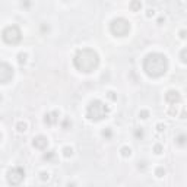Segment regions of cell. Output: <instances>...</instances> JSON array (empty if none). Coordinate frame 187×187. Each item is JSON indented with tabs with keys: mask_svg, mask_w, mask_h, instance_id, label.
Instances as JSON below:
<instances>
[{
	"mask_svg": "<svg viewBox=\"0 0 187 187\" xmlns=\"http://www.w3.org/2000/svg\"><path fill=\"white\" fill-rule=\"evenodd\" d=\"M59 115H60V112L59 111H51L48 112V114H45V123L48 124V126H54V124H57L59 123Z\"/></svg>",
	"mask_w": 187,
	"mask_h": 187,
	"instance_id": "obj_10",
	"label": "cell"
},
{
	"mask_svg": "<svg viewBox=\"0 0 187 187\" xmlns=\"http://www.w3.org/2000/svg\"><path fill=\"white\" fill-rule=\"evenodd\" d=\"M15 129H16V132H18V133H25V132L28 130V123L21 120V121H18V123H16Z\"/></svg>",
	"mask_w": 187,
	"mask_h": 187,
	"instance_id": "obj_11",
	"label": "cell"
},
{
	"mask_svg": "<svg viewBox=\"0 0 187 187\" xmlns=\"http://www.w3.org/2000/svg\"><path fill=\"white\" fill-rule=\"evenodd\" d=\"M167 114H168L170 117H176V115H178V110H177V105H170V108L167 110Z\"/></svg>",
	"mask_w": 187,
	"mask_h": 187,
	"instance_id": "obj_17",
	"label": "cell"
},
{
	"mask_svg": "<svg viewBox=\"0 0 187 187\" xmlns=\"http://www.w3.org/2000/svg\"><path fill=\"white\" fill-rule=\"evenodd\" d=\"M62 153H63L64 158H72V156H73V148H72V146H64V148L62 149Z\"/></svg>",
	"mask_w": 187,
	"mask_h": 187,
	"instance_id": "obj_15",
	"label": "cell"
},
{
	"mask_svg": "<svg viewBox=\"0 0 187 187\" xmlns=\"http://www.w3.org/2000/svg\"><path fill=\"white\" fill-rule=\"evenodd\" d=\"M98 63H100V57H98L97 51L92 48H82L73 57L75 67L79 72H83V73H89V72L95 70L98 67Z\"/></svg>",
	"mask_w": 187,
	"mask_h": 187,
	"instance_id": "obj_1",
	"label": "cell"
},
{
	"mask_svg": "<svg viewBox=\"0 0 187 187\" xmlns=\"http://www.w3.org/2000/svg\"><path fill=\"white\" fill-rule=\"evenodd\" d=\"M32 145H34V148H37V149L44 150L47 146H48V139H47L45 136L39 135V136H37V138L32 139Z\"/></svg>",
	"mask_w": 187,
	"mask_h": 187,
	"instance_id": "obj_8",
	"label": "cell"
},
{
	"mask_svg": "<svg viewBox=\"0 0 187 187\" xmlns=\"http://www.w3.org/2000/svg\"><path fill=\"white\" fill-rule=\"evenodd\" d=\"M135 135H136V138H140V139H142V138H143V135H145V132H143V129H142V127H139V129L135 132Z\"/></svg>",
	"mask_w": 187,
	"mask_h": 187,
	"instance_id": "obj_24",
	"label": "cell"
},
{
	"mask_svg": "<svg viewBox=\"0 0 187 187\" xmlns=\"http://www.w3.org/2000/svg\"><path fill=\"white\" fill-rule=\"evenodd\" d=\"M165 101H167L170 105H177V104L181 101V95H180L178 91L171 89V91H168V92L165 94Z\"/></svg>",
	"mask_w": 187,
	"mask_h": 187,
	"instance_id": "obj_7",
	"label": "cell"
},
{
	"mask_svg": "<svg viewBox=\"0 0 187 187\" xmlns=\"http://www.w3.org/2000/svg\"><path fill=\"white\" fill-rule=\"evenodd\" d=\"M21 29L16 27V25H10V27H6L3 29V39L9 44H16L21 41Z\"/></svg>",
	"mask_w": 187,
	"mask_h": 187,
	"instance_id": "obj_5",
	"label": "cell"
},
{
	"mask_svg": "<svg viewBox=\"0 0 187 187\" xmlns=\"http://www.w3.org/2000/svg\"><path fill=\"white\" fill-rule=\"evenodd\" d=\"M110 111V108L100 100H94L91 101V104L86 108V118L92 120V121H98L104 117H107V114Z\"/></svg>",
	"mask_w": 187,
	"mask_h": 187,
	"instance_id": "obj_3",
	"label": "cell"
},
{
	"mask_svg": "<svg viewBox=\"0 0 187 187\" xmlns=\"http://www.w3.org/2000/svg\"><path fill=\"white\" fill-rule=\"evenodd\" d=\"M178 34H180V38H186L187 37V31H186V29H181Z\"/></svg>",
	"mask_w": 187,
	"mask_h": 187,
	"instance_id": "obj_28",
	"label": "cell"
},
{
	"mask_svg": "<svg viewBox=\"0 0 187 187\" xmlns=\"http://www.w3.org/2000/svg\"><path fill=\"white\" fill-rule=\"evenodd\" d=\"M143 70L150 77H159L168 70V60L161 53H149L143 60Z\"/></svg>",
	"mask_w": 187,
	"mask_h": 187,
	"instance_id": "obj_2",
	"label": "cell"
},
{
	"mask_svg": "<svg viewBox=\"0 0 187 187\" xmlns=\"http://www.w3.org/2000/svg\"><path fill=\"white\" fill-rule=\"evenodd\" d=\"M138 115H139V118H143V120H146V118L149 117V111H148V110H140Z\"/></svg>",
	"mask_w": 187,
	"mask_h": 187,
	"instance_id": "obj_22",
	"label": "cell"
},
{
	"mask_svg": "<svg viewBox=\"0 0 187 187\" xmlns=\"http://www.w3.org/2000/svg\"><path fill=\"white\" fill-rule=\"evenodd\" d=\"M129 7H130L133 12H139L140 7H142V3H140V0H130Z\"/></svg>",
	"mask_w": 187,
	"mask_h": 187,
	"instance_id": "obj_13",
	"label": "cell"
},
{
	"mask_svg": "<svg viewBox=\"0 0 187 187\" xmlns=\"http://www.w3.org/2000/svg\"><path fill=\"white\" fill-rule=\"evenodd\" d=\"M102 136H104V138L107 136V138L110 139V138H111V129H110V127H107V130H102Z\"/></svg>",
	"mask_w": 187,
	"mask_h": 187,
	"instance_id": "obj_26",
	"label": "cell"
},
{
	"mask_svg": "<svg viewBox=\"0 0 187 187\" xmlns=\"http://www.w3.org/2000/svg\"><path fill=\"white\" fill-rule=\"evenodd\" d=\"M180 118H187V112H186V110H183V111H181V114H180Z\"/></svg>",
	"mask_w": 187,
	"mask_h": 187,
	"instance_id": "obj_29",
	"label": "cell"
},
{
	"mask_svg": "<svg viewBox=\"0 0 187 187\" xmlns=\"http://www.w3.org/2000/svg\"><path fill=\"white\" fill-rule=\"evenodd\" d=\"M165 174H167V171H165L164 167H156L155 168V177L156 178H162V177H165Z\"/></svg>",
	"mask_w": 187,
	"mask_h": 187,
	"instance_id": "obj_16",
	"label": "cell"
},
{
	"mask_svg": "<svg viewBox=\"0 0 187 187\" xmlns=\"http://www.w3.org/2000/svg\"><path fill=\"white\" fill-rule=\"evenodd\" d=\"M27 60H28V54L27 53H19L18 54V63L19 64H25Z\"/></svg>",
	"mask_w": 187,
	"mask_h": 187,
	"instance_id": "obj_18",
	"label": "cell"
},
{
	"mask_svg": "<svg viewBox=\"0 0 187 187\" xmlns=\"http://www.w3.org/2000/svg\"><path fill=\"white\" fill-rule=\"evenodd\" d=\"M10 69H12V66H9L6 62L1 63V72H0V75H1V82H3V83H7V76H6L7 73H9L10 77L13 76V70H10ZM10 77H9V79H10Z\"/></svg>",
	"mask_w": 187,
	"mask_h": 187,
	"instance_id": "obj_9",
	"label": "cell"
},
{
	"mask_svg": "<svg viewBox=\"0 0 187 187\" xmlns=\"http://www.w3.org/2000/svg\"><path fill=\"white\" fill-rule=\"evenodd\" d=\"M39 178H41L42 181H48V180H50V173H48V171H41V173H39Z\"/></svg>",
	"mask_w": 187,
	"mask_h": 187,
	"instance_id": "obj_20",
	"label": "cell"
},
{
	"mask_svg": "<svg viewBox=\"0 0 187 187\" xmlns=\"http://www.w3.org/2000/svg\"><path fill=\"white\" fill-rule=\"evenodd\" d=\"M120 155H121L123 158H130V156H132V148H130V146H123V148L120 149Z\"/></svg>",
	"mask_w": 187,
	"mask_h": 187,
	"instance_id": "obj_14",
	"label": "cell"
},
{
	"mask_svg": "<svg viewBox=\"0 0 187 187\" xmlns=\"http://www.w3.org/2000/svg\"><path fill=\"white\" fill-rule=\"evenodd\" d=\"M155 129H156L159 133H161V132H165V129H167V124H164V123H156Z\"/></svg>",
	"mask_w": 187,
	"mask_h": 187,
	"instance_id": "obj_23",
	"label": "cell"
},
{
	"mask_svg": "<svg viewBox=\"0 0 187 187\" xmlns=\"http://www.w3.org/2000/svg\"><path fill=\"white\" fill-rule=\"evenodd\" d=\"M107 97H108L111 101H115V100H117V95H115L114 91H108V92H107Z\"/></svg>",
	"mask_w": 187,
	"mask_h": 187,
	"instance_id": "obj_25",
	"label": "cell"
},
{
	"mask_svg": "<svg viewBox=\"0 0 187 187\" xmlns=\"http://www.w3.org/2000/svg\"><path fill=\"white\" fill-rule=\"evenodd\" d=\"M180 60H181L184 64H187V47L180 51Z\"/></svg>",
	"mask_w": 187,
	"mask_h": 187,
	"instance_id": "obj_19",
	"label": "cell"
},
{
	"mask_svg": "<svg viewBox=\"0 0 187 187\" xmlns=\"http://www.w3.org/2000/svg\"><path fill=\"white\" fill-rule=\"evenodd\" d=\"M155 16V9H148L146 10V18H152Z\"/></svg>",
	"mask_w": 187,
	"mask_h": 187,
	"instance_id": "obj_27",
	"label": "cell"
},
{
	"mask_svg": "<svg viewBox=\"0 0 187 187\" xmlns=\"http://www.w3.org/2000/svg\"><path fill=\"white\" fill-rule=\"evenodd\" d=\"M153 152H155L156 155H161V153L164 152V146H162V145H159V143H156V145L153 146Z\"/></svg>",
	"mask_w": 187,
	"mask_h": 187,
	"instance_id": "obj_21",
	"label": "cell"
},
{
	"mask_svg": "<svg viewBox=\"0 0 187 187\" xmlns=\"http://www.w3.org/2000/svg\"><path fill=\"white\" fill-rule=\"evenodd\" d=\"M24 178H25V171H24L21 167H13L12 170H9V174H7V181H9V184L18 186V184L22 183Z\"/></svg>",
	"mask_w": 187,
	"mask_h": 187,
	"instance_id": "obj_6",
	"label": "cell"
},
{
	"mask_svg": "<svg viewBox=\"0 0 187 187\" xmlns=\"http://www.w3.org/2000/svg\"><path fill=\"white\" fill-rule=\"evenodd\" d=\"M176 143H177L178 146H184L187 143V136L184 133H178V135L176 136Z\"/></svg>",
	"mask_w": 187,
	"mask_h": 187,
	"instance_id": "obj_12",
	"label": "cell"
},
{
	"mask_svg": "<svg viewBox=\"0 0 187 187\" xmlns=\"http://www.w3.org/2000/svg\"><path fill=\"white\" fill-rule=\"evenodd\" d=\"M110 31L115 37H126L130 32V22L124 18H115L110 25Z\"/></svg>",
	"mask_w": 187,
	"mask_h": 187,
	"instance_id": "obj_4",
	"label": "cell"
}]
</instances>
